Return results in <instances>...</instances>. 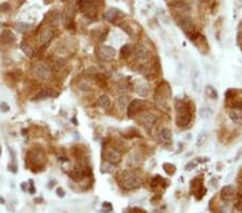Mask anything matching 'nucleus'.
I'll list each match as a JSON object with an SVG mask.
<instances>
[{"mask_svg":"<svg viewBox=\"0 0 242 213\" xmlns=\"http://www.w3.org/2000/svg\"><path fill=\"white\" fill-rule=\"evenodd\" d=\"M52 95H53V92L51 91V89H50V88H44V89H42V91H40L39 93H38L36 98H35V99H37V100L45 99V98H49V97H51Z\"/></svg>","mask_w":242,"mask_h":213,"instance_id":"24","label":"nucleus"},{"mask_svg":"<svg viewBox=\"0 0 242 213\" xmlns=\"http://www.w3.org/2000/svg\"><path fill=\"white\" fill-rule=\"evenodd\" d=\"M128 162H130V165H132V166L137 167L138 165H140V157H139V155H138L137 153L132 154V156H130V158L128 159Z\"/></svg>","mask_w":242,"mask_h":213,"instance_id":"28","label":"nucleus"},{"mask_svg":"<svg viewBox=\"0 0 242 213\" xmlns=\"http://www.w3.org/2000/svg\"><path fill=\"white\" fill-rule=\"evenodd\" d=\"M191 86H193L194 91H195V92H199V91H200L201 76H200V71H199L197 68H194L193 70H191Z\"/></svg>","mask_w":242,"mask_h":213,"instance_id":"9","label":"nucleus"},{"mask_svg":"<svg viewBox=\"0 0 242 213\" xmlns=\"http://www.w3.org/2000/svg\"><path fill=\"white\" fill-rule=\"evenodd\" d=\"M205 93L210 99L216 100L218 98V91H216L215 87H213L212 85H207L206 88H205Z\"/></svg>","mask_w":242,"mask_h":213,"instance_id":"20","label":"nucleus"},{"mask_svg":"<svg viewBox=\"0 0 242 213\" xmlns=\"http://www.w3.org/2000/svg\"><path fill=\"white\" fill-rule=\"evenodd\" d=\"M10 10V6H9V3H2V4H0V11H2V12H8Z\"/></svg>","mask_w":242,"mask_h":213,"instance_id":"32","label":"nucleus"},{"mask_svg":"<svg viewBox=\"0 0 242 213\" xmlns=\"http://www.w3.org/2000/svg\"><path fill=\"white\" fill-rule=\"evenodd\" d=\"M49 23L50 25H52L53 27H57L60 23V14L58 12L54 11L51 13L50 15V19H49Z\"/></svg>","mask_w":242,"mask_h":213,"instance_id":"21","label":"nucleus"},{"mask_svg":"<svg viewBox=\"0 0 242 213\" xmlns=\"http://www.w3.org/2000/svg\"><path fill=\"white\" fill-rule=\"evenodd\" d=\"M34 73L41 80H49L52 76L51 69L45 62H37L34 66Z\"/></svg>","mask_w":242,"mask_h":213,"instance_id":"5","label":"nucleus"},{"mask_svg":"<svg viewBox=\"0 0 242 213\" xmlns=\"http://www.w3.org/2000/svg\"><path fill=\"white\" fill-rule=\"evenodd\" d=\"M103 157L111 165L118 164L121 162V154L114 149H105L103 152Z\"/></svg>","mask_w":242,"mask_h":213,"instance_id":"7","label":"nucleus"},{"mask_svg":"<svg viewBox=\"0 0 242 213\" xmlns=\"http://www.w3.org/2000/svg\"><path fill=\"white\" fill-rule=\"evenodd\" d=\"M30 27H31V26H30L29 24L23 23V22H19V23L15 24V28H16V30L19 31V32H22V34L28 31Z\"/></svg>","mask_w":242,"mask_h":213,"instance_id":"26","label":"nucleus"},{"mask_svg":"<svg viewBox=\"0 0 242 213\" xmlns=\"http://www.w3.org/2000/svg\"><path fill=\"white\" fill-rule=\"evenodd\" d=\"M129 51H130V49H129V45L128 44H125L124 46H122V49H121V55H122V57H127L128 55H129Z\"/></svg>","mask_w":242,"mask_h":213,"instance_id":"29","label":"nucleus"},{"mask_svg":"<svg viewBox=\"0 0 242 213\" xmlns=\"http://www.w3.org/2000/svg\"><path fill=\"white\" fill-rule=\"evenodd\" d=\"M144 1H150V0H144Z\"/></svg>","mask_w":242,"mask_h":213,"instance_id":"36","label":"nucleus"},{"mask_svg":"<svg viewBox=\"0 0 242 213\" xmlns=\"http://www.w3.org/2000/svg\"><path fill=\"white\" fill-rule=\"evenodd\" d=\"M97 104L102 109H109L111 106V100L110 97L108 95H102L99 97V99L97 100Z\"/></svg>","mask_w":242,"mask_h":213,"instance_id":"18","label":"nucleus"},{"mask_svg":"<svg viewBox=\"0 0 242 213\" xmlns=\"http://www.w3.org/2000/svg\"><path fill=\"white\" fill-rule=\"evenodd\" d=\"M118 183L125 189H135L140 186L141 179L136 173L129 170H125L120 174L118 178Z\"/></svg>","mask_w":242,"mask_h":213,"instance_id":"1","label":"nucleus"},{"mask_svg":"<svg viewBox=\"0 0 242 213\" xmlns=\"http://www.w3.org/2000/svg\"><path fill=\"white\" fill-rule=\"evenodd\" d=\"M98 57L103 61H111L114 59L115 55H116V51L114 47L109 46V45H102L98 50Z\"/></svg>","mask_w":242,"mask_h":213,"instance_id":"6","label":"nucleus"},{"mask_svg":"<svg viewBox=\"0 0 242 213\" xmlns=\"http://www.w3.org/2000/svg\"><path fill=\"white\" fill-rule=\"evenodd\" d=\"M118 14H120V11H118L117 9L111 8V9L108 10V11L105 12V14H103V19H105V21H108V22H114L115 19H117Z\"/></svg>","mask_w":242,"mask_h":213,"instance_id":"17","label":"nucleus"},{"mask_svg":"<svg viewBox=\"0 0 242 213\" xmlns=\"http://www.w3.org/2000/svg\"><path fill=\"white\" fill-rule=\"evenodd\" d=\"M8 170H10V171H12V172H16L17 171V168H16V165L15 164H10L9 166H8Z\"/></svg>","mask_w":242,"mask_h":213,"instance_id":"33","label":"nucleus"},{"mask_svg":"<svg viewBox=\"0 0 242 213\" xmlns=\"http://www.w3.org/2000/svg\"><path fill=\"white\" fill-rule=\"evenodd\" d=\"M128 104H129V97H128L127 95H121L117 98V107L121 111L125 110L126 108H127Z\"/></svg>","mask_w":242,"mask_h":213,"instance_id":"19","label":"nucleus"},{"mask_svg":"<svg viewBox=\"0 0 242 213\" xmlns=\"http://www.w3.org/2000/svg\"><path fill=\"white\" fill-rule=\"evenodd\" d=\"M221 197L225 201H230L234 198V187L230 186V185L224 186L221 190Z\"/></svg>","mask_w":242,"mask_h":213,"instance_id":"15","label":"nucleus"},{"mask_svg":"<svg viewBox=\"0 0 242 213\" xmlns=\"http://www.w3.org/2000/svg\"><path fill=\"white\" fill-rule=\"evenodd\" d=\"M15 42V36L11 30H3L0 34V44L3 46H10Z\"/></svg>","mask_w":242,"mask_h":213,"instance_id":"8","label":"nucleus"},{"mask_svg":"<svg viewBox=\"0 0 242 213\" xmlns=\"http://www.w3.org/2000/svg\"><path fill=\"white\" fill-rule=\"evenodd\" d=\"M29 183H30V187H29V193L30 194H34L35 192H36V189H35V186H34V184H32V180H30L29 181Z\"/></svg>","mask_w":242,"mask_h":213,"instance_id":"34","label":"nucleus"},{"mask_svg":"<svg viewBox=\"0 0 242 213\" xmlns=\"http://www.w3.org/2000/svg\"><path fill=\"white\" fill-rule=\"evenodd\" d=\"M21 50L23 51V53L26 54L28 57H34L35 51H34V49H32V47L29 45V44H27V43H25V42H23V43L21 44Z\"/></svg>","mask_w":242,"mask_h":213,"instance_id":"22","label":"nucleus"},{"mask_svg":"<svg viewBox=\"0 0 242 213\" xmlns=\"http://www.w3.org/2000/svg\"><path fill=\"white\" fill-rule=\"evenodd\" d=\"M140 122L148 130H151L156 122V117L151 113H145L140 117Z\"/></svg>","mask_w":242,"mask_h":213,"instance_id":"11","label":"nucleus"},{"mask_svg":"<svg viewBox=\"0 0 242 213\" xmlns=\"http://www.w3.org/2000/svg\"><path fill=\"white\" fill-rule=\"evenodd\" d=\"M229 117L234 123L239 125H242V110L233 109L229 112Z\"/></svg>","mask_w":242,"mask_h":213,"instance_id":"16","label":"nucleus"},{"mask_svg":"<svg viewBox=\"0 0 242 213\" xmlns=\"http://www.w3.org/2000/svg\"><path fill=\"white\" fill-rule=\"evenodd\" d=\"M241 213H242V210H241Z\"/></svg>","mask_w":242,"mask_h":213,"instance_id":"38","label":"nucleus"},{"mask_svg":"<svg viewBox=\"0 0 242 213\" xmlns=\"http://www.w3.org/2000/svg\"><path fill=\"white\" fill-rule=\"evenodd\" d=\"M0 110H1L2 112H8L10 110L9 104H6V102H1V104H0Z\"/></svg>","mask_w":242,"mask_h":213,"instance_id":"30","label":"nucleus"},{"mask_svg":"<svg viewBox=\"0 0 242 213\" xmlns=\"http://www.w3.org/2000/svg\"><path fill=\"white\" fill-rule=\"evenodd\" d=\"M27 157H28L29 162L32 165H35V166L42 167L44 166L45 162H46V156H45L43 151H41V150H30L27 153Z\"/></svg>","mask_w":242,"mask_h":213,"instance_id":"3","label":"nucleus"},{"mask_svg":"<svg viewBox=\"0 0 242 213\" xmlns=\"http://www.w3.org/2000/svg\"><path fill=\"white\" fill-rule=\"evenodd\" d=\"M240 1H241V2H242V0H240Z\"/></svg>","mask_w":242,"mask_h":213,"instance_id":"37","label":"nucleus"},{"mask_svg":"<svg viewBox=\"0 0 242 213\" xmlns=\"http://www.w3.org/2000/svg\"><path fill=\"white\" fill-rule=\"evenodd\" d=\"M172 140V135H171L170 129L168 128H163L158 134V141L160 142L163 145H168L171 143Z\"/></svg>","mask_w":242,"mask_h":213,"instance_id":"10","label":"nucleus"},{"mask_svg":"<svg viewBox=\"0 0 242 213\" xmlns=\"http://www.w3.org/2000/svg\"><path fill=\"white\" fill-rule=\"evenodd\" d=\"M199 115H200L201 119H210L211 116L213 115V112L212 110L210 109L209 107H203L199 110Z\"/></svg>","mask_w":242,"mask_h":213,"instance_id":"23","label":"nucleus"},{"mask_svg":"<svg viewBox=\"0 0 242 213\" xmlns=\"http://www.w3.org/2000/svg\"><path fill=\"white\" fill-rule=\"evenodd\" d=\"M206 160H208L206 157H205V159H194V160H191V162H190L187 165H186L185 170H193L195 167H197V165L199 164V162H206Z\"/></svg>","mask_w":242,"mask_h":213,"instance_id":"27","label":"nucleus"},{"mask_svg":"<svg viewBox=\"0 0 242 213\" xmlns=\"http://www.w3.org/2000/svg\"><path fill=\"white\" fill-rule=\"evenodd\" d=\"M207 139H208V134H207V131H201L200 134L198 135V137H197V141H196V145H197L198 147L202 146V145L206 143Z\"/></svg>","mask_w":242,"mask_h":213,"instance_id":"25","label":"nucleus"},{"mask_svg":"<svg viewBox=\"0 0 242 213\" xmlns=\"http://www.w3.org/2000/svg\"><path fill=\"white\" fill-rule=\"evenodd\" d=\"M136 93H137L139 96L141 97H145L148 94V85L147 83H144L141 80H138V82L136 83Z\"/></svg>","mask_w":242,"mask_h":213,"instance_id":"13","label":"nucleus"},{"mask_svg":"<svg viewBox=\"0 0 242 213\" xmlns=\"http://www.w3.org/2000/svg\"><path fill=\"white\" fill-rule=\"evenodd\" d=\"M0 155H1V146H0Z\"/></svg>","mask_w":242,"mask_h":213,"instance_id":"35","label":"nucleus"},{"mask_svg":"<svg viewBox=\"0 0 242 213\" xmlns=\"http://www.w3.org/2000/svg\"><path fill=\"white\" fill-rule=\"evenodd\" d=\"M56 195L58 197H60V198H62V197H65V195H66V193H65V190L62 189V187H57V189H56Z\"/></svg>","mask_w":242,"mask_h":213,"instance_id":"31","label":"nucleus"},{"mask_svg":"<svg viewBox=\"0 0 242 213\" xmlns=\"http://www.w3.org/2000/svg\"><path fill=\"white\" fill-rule=\"evenodd\" d=\"M135 55L139 61H145L150 57V52L143 45H137L135 50Z\"/></svg>","mask_w":242,"mask_h":213,"instance_id":"12","label":"nucleus"},{"mask_svg":"<svg viewBox=\"0 0 242 213\" xmlns=\"http://www.w3.org/2000/svg\"><path fill=\"white\" fill-rule=\"evenodd\" d=\"M53 37H54V31L51 28H44L40 34V40L43 44H47L52 41Z\"/></svg>","mask_w":242,"mask_h":213,"instance_id":"14","label":"nucleus"},{"mask_svg":"<svg viewBox=\"0 0 242 213\" xmlns=\"http://www.w3.org/2000/svg\"><path fill=\"white\" fill-rule=\"evenodd\" d=\"M147 101L142 99H135L127 106V114L129 117H133L135 115L139 114L141 111L145 109Z\"/></svg>","mask_w":242,"mask_h":213,"instance_id":"4","label":"nucleus"},{"mask_svg":"<svg viewBox=\"0 0 242 213\" xmlns=\"http://www.w3.org/2000/svg\"><path fill=\"white\" fill-rule=\"evenodd\" d=\"M176 124L179 127H186L191 122V115L190 113L188 107L185 104L181 102V104H176Z\"/></svg>","mask_w":242,"mask_h":213,"instance_id":"2","label":"nucleus"}]
</instances>
